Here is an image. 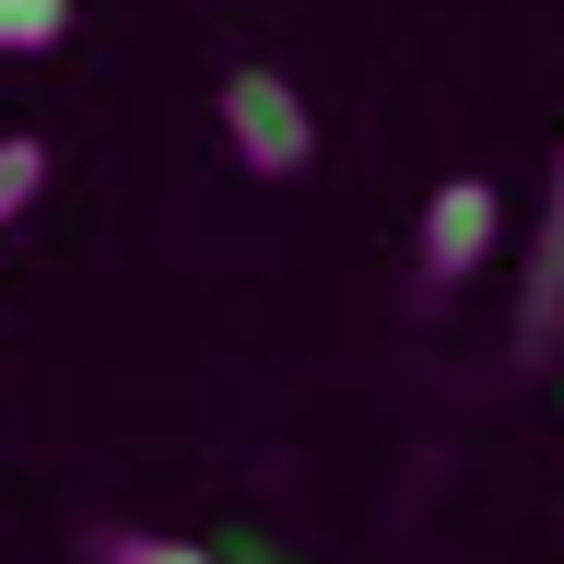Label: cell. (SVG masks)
I'll use <instances>...</instances> for the list:
<instances>
[{"instance_id": "obj_2", "label": "cell", "mask_w": 564, "mask_h": 564, "mask_svg": "<svg viewBox=\"0 0 564 564\" xmlns=\"http://www.w3.org/2000/svg\"><path fill=\"white\" fill-rule=\"evenodd\" d=\"M494 236H506V200H494L482 176H447V188L423 200V247H412V271H423V282H412V294H423V306H447L458 282L494 259Z\"/></svg>"}, {"instance_id": "obj_6", "label": "cell", "mask_w": 564, "mask_h": 564, "mask_svg": "<svg viewBox=\"0 0 564 564\" xmlns=\"http://www.w3.org/2000/svg\"><path fill=\"white\" fill-rule=\"evenodd\" d=\"M35 188H47V141H24V130H12V141H0V224H12Z\"/></svg>"}, {"instance_id": "obj_7", "label": "cell", "mask_w": 564, "mask_h": 564, "mask_svg": "<svg viewBox=\"0 0 564 564\" xmlns=\"http://www.w3.org/2000/svg\"><path fill=\"white\" fill-rule=\"evenodd\" d=\"M553 388H564V317H553Z\"/></svg>"}, {"instance_id": "obj_3", "label": "cell", "mask_w": 564, "mask_h": 564, "mask_svg": "<svg viewBox=\"0 0 564 564\" xmlns=\"http://www.w3.org/2000/svg\"><path fill=\"white\" fill-rule=\"evenodd\" d=\"M564 317V153H553V200H541V236H529V294H518V341H553Z\"/></svg>"}, {"instance_id": "obj_4", "label": "cell", "mask_w": 564, "mask_h": 564, "mask_svg": "<svg viewBox=\"0 0 564 564\" xmlns=\"http://www.w3.org/2000/svg\"><path fill=\"white\" fill-rule=\"evenodd\" d=\"M59 35H70V0H0V47H12V59L59 47Z\"/></svg>"}, {"instance_id": "obj_1", "label": "cell", "mask_w": 564, "mask_h": 564, "mask_svg": "<svg viewBox=\"0 0 564 564\" xmlns=\"http://www.w3.org/2000/svg\"><path fill=\"white\" fill-rule=\"evenodd\" d=\"M224 141H236V165L247 176H306V153H317V118H306V95L282 83V70H224Z\"/></svg>"}, {"instance_id": "obj_5", "label": "cell", "mask_w": 564, "mask_h": 564, "mask_svg": "<svg viewBox=\"0 0 564 564\" xmlns=\"http://www.w3.org/2000/svg\"><path fill=\"white\" fill-rule=\"evenodd\" d=\"M95 564H212L200 541H165V529H95Z\"/></svg>"}]
</instances>
